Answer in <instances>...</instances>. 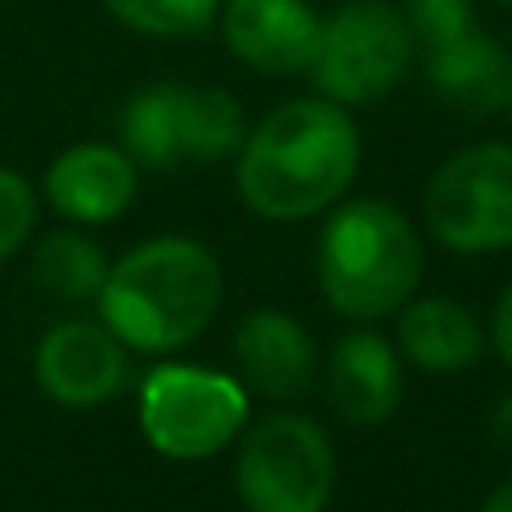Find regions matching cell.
<instances>
[{"label":"cell","mask_w":512,"mask_h":512,"mask_svg":"<svg viewBox=\"0 0 512 512\" xmlns=\"http://www.w3.org/2000/svg\"><path fill=\"white\" fill-rule=\"evenodd\" d=\"M221 36L248 68L292 77L315 59L319 14L306 0H225Z\"/></svg>","instance_id":"30bf717a"},{"label":"cell","mask_w":512,"mask_h":512,"mask_svg":"<svg viewBox=\"0 0 512 512\" xmlns=\"http://www.w3.org/2000/svg\"><path fill=\"white\" fill-rule=\"evenodd\" d=\"M360 135L333 99H292L274 108L239 153V194L270 221L324 212L351 185Z\"/></svg>","instance_id":"6da1fadb"},{"label":"cell","mask_w":512,"mask_h":512,"mask_svg":"<svg viewBox=\"0 0 512 512\" xmlns=\"http://www.w3.org/2000/svg\"><path fill=\"white\" fill-rule=\"evenodd\" d=\"M499 5H512V0H499Z\"/></svg>","instance_id":"cb8c5ba5"},{"label":"cell","mask_w":512,"mask_h":512,"mask_svg":"<svg viewBox=\"0 0 512 512\" xmlns=\"http://www.w3.org/2000/svg\"><path fill=\"white\" fill-rule=\"evenodd\" d=\"M504 108L512 113V68H508V104H504Z\"/></svg>","instance_id":"603a6c76"},{"label":"cell","mask_w":512,"mask_h":512,"mask_svg":"<svg viewBox=\"0 0 512 512\" xmlns=\"http://www.w3.org/2000/svg\"><path fill=\"white\" fill-rule=\"evenodd\" d=\"M126 158L149 171L180 162H216L243 144V113L212 86H149L122 108Z\"/></svg>","instance_id":"277c9868"},{"label":"cell","mask_w":512,"mask_h":512,"mask_svg":"<svg viewBox=\"0 0 512 512\" xmlns=\"http://www.w3.org/2000/svg\"><path fill=\"white\" fill-rule=\"evenodd\" d=\"M423 248L391 203L355 198L337 207L319 239V288L337 315L373 319L405 306L418 288Z\"/></svg>","instance_id":"3957f363"},{"label":"cell","mask_w":512,"mask_h":512,"mask_svg":"<svg viewBox=\"0 0 512 512\" xmlns=\"http://www.w3.org/2000/svg\"><path fill=\"white\" fill-rule=\"evenodd\" d=\"M400 351L432 373H459L477 364L481 355V328L459 301L427 297L400 315Z\"/></svg>","instance_id":"9a60e30c"},{"label":"cell","mask_w":512,"mask_h":512,"mask_svg":"<svg viewBox=\"0 0 512 512\" xmlns=\"http://www.w3.org/2000/svg\"><path fill=\"white\" fill-rule=\"evenodd\" d=\"M225 0H104L117 23L144 36H198L221 18Z\"/></svg>","instance_id":"e0dca14e"},{"label":"cell","mask_w":512,"mask_h":512,"mask_svg":"<svg viewBox=\"0 0 512 512\" xmlns=\"http://www.w3.org/2000/svg\"><path fill=\"white\" fill-rule=\"evenodd\" d=\"M328 391H333V405L351 423H382V418L396 414L400 391H405L400 355L378 333H346L337 342L333 360H328Z\"/></svg>","instance_id":"4fadbf2b"},{"label":"cell","mask_w":512,"mask_h":512,"mask_svg":"<svg viewBox=\"0 0 512 512\" xmlns=\"http://www.w3.org/2000/svg\"><path fill=\"white\" fill-rule=\"evenodd\" d=\"M239 495L248 512H324L337 463L328 436L301 414H274L252 427L239 450Z\"/></svg>","instance_id":"52a82bcc"},{"label":"cell","mask_w":512,"mask_h":512,"mask_svg":"<svg viewBox=\"0 0 512 512\" xmlns=\"http://www.w3.org/2000/svg\"><path fill=\"white\" fill-rule=\"evenodd\" d=\"M405 23L427 50H436L472 32V0H409Z\"/></svg>","instance_id":"ac0fdd59"},{"label":"cell","mask_w":512,"mask_h":512,"mask_svg":"<svg viewBox=\"0 0 512 512\" xmlns=\"http://www.w3.org/2000/svg\"><path fill=\"white\" fill-rule=\"evenodd\" d=\"M427 230L454 252L512 248V144L454 153L423 194Z\"/></svg>","instance_id":"ba28073f"},{"label":"cell","mask_w":512,"mask_h":512,"mask_svg":"<svg viewBox=\"0 0 512 512\" xmlns=\"http://www.w3.org/2000/svg\"><path fill=\"white\" fill-rule=\"evenodd\" d=\"M45 194H50L54 212L68 221H113L135 198V162L108 144H77V149L54 158L50 176H45Z\"/></svg>","instance_id":"8fae6325"},{"label":"cell","mask_w":512,"mask_h":512,"mask_svg":"<svg viewBox=\"0 0 512 512\" xmlns=\"http://www.w3.org/2000/svg\"><path fill=\"white\" fill-rule=\"evenodd\" d=\"M414 32L405 14L382 0H355L319 23L310 77L333 104H369L382 99L409 68Z\"/></svg>","instance_id":"8992f818"},{"label":"cell","mask_w":512,"mask_h":512,"mask_svg":"<svg viewBox=\"0 0 512 512\" xmlns=\"http://www.w3.org/2000/svg\"><path fill=\"white\" fill-rule=\"evenodd\" d=\"M508 54L472 27L468 36L427 50V81L459 113H495L508 104Z\"/></svg>","instance_id":"5bb4252c"},{"label":"cell","mask_w":512,"mask_h":512,"mask_svg":"<svg viewBox=\"0 0 512 512\" xmlns=\"http://www.w3.org/2000/svg\"><path fill=\"white\" fill-rule=\"evenodd\" d=\"M221 306V265L194 239H153L108 265L99 288L104 324L135 351H180Z\"/></svg>","instance_id":"7a4b0ae2"},{"label":"cell","mask_w":512,"mask_h":512,"mask_svg":"<svg viewBox=\"0 0 512 512\" xmlns=\"http://www.w3.org/2000/svg\"><path fill=\"white\" fill-rule=\"evenodd\" d=\"M248 423V391L234 378L194 364H162L144 378L140 427L162 459H212Z\"/></svg>","instance_id":"5b68a950"},{"label":"cell","mask_w":512,"mask_h":512,"mask_svg":"<svg viewBox=\"0 0 512 512\" xmlns=\"http://www.w3.org/2000/svg\"><path fill=\"white\" fill-rule=\"evenodd\" d=\"M36 225V203H32V189H27L23 176L0 167V261L14 256L27 243Z\"/></svg>","instance_id":"d6986e66"},{"label":"cell","mask_w":512,"mask_h":512,"mask_svg":"<svg viewBox=\"0 0 512 512\" xmlns=\"http://www.w3.org/2000/svg\"><path fill=\"white\" fill-rule=\"evenodd\" d=\"M490 337H495V346H499V355L512 364V283L504 288V297H499V306H495V324H490Z\"/></svg>","instance_id":"ffe728a7"},{"label":"cell","mask_w":512,"mask_h":512,"mask_svg":"<svg viewBox=\"0 0 512 512\" xmlns=\"http://www.w3.org/2000/svg\"><path fill=\"white\" fill-rule=\"evenodd\" d=\"M32 274L54 297L86 301V297H99V288H104L108 261H104V252L90 239H81V234H50V239L36 248Z\"/></svg>","instance_id":"2e32d148"},{"label":"cell","mask_w":512,"mask_h":512,"mask_svg":"<svg viewBox=\"0 0 512 512\" xmlns=\"http://www.w3.org/2000/svg\"><path fill=\"white\" fill-rule=\"evenodd\" d=\"M234 355H239L243 378L270 400L306 396L315 382V342L283 310H252L239 324Z\"/></svg>","instance_id":"7c38bea8"},{"label":"cell","mask_w":512,"mask_h":512,"mask_svg":"<svg viewBox=\"0 0 512 512\" xmlns=\"http://www.w3.org/2000/svg\"><path fill=\"white\" fill-rule=\"evenodd\" d=\"M490 436L499 441V450L512 454V391L499 396V405L490 409Z\"/></svg>","instance_id":"44dd1931"},{"label":"cell","mask_w":512,"mask_h":512,"mask_svg":"<svg viewBox=\"0 0 512 512\" xmlns=\"http://www.w3.org/2000/svg\"><path fill=\"white\" fill-rule=\"evenodd\" d=\"M36 382L68 409H90L126 387V351L113 328L59 324L36 346Z\"/></svg>","instance_id":"9c48e42d"},{"label":"cell","mask_w":512,"mask_h":512,"mask_svg":"<svg viewBox=\"0 0 512 512\" xmlns=\"http://www.w3.org/2000/svg\"><path fill=\"white\" fill-rule=\"evenodd\" d=\"M481 512H512V477L490 490V499L481 504Z\"/></svg>","instance_id":"7402d4cb"}]
</instances>
